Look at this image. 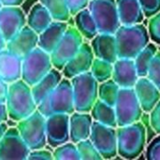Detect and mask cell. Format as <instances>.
<instances>
[{
	"label": "cell",
	"mask_w": 160,
	"mask_h": 160,
	"mask_svg": "<svg viewBox=\"0 0 160 160\" xmlns=\"http://www.w3.org/2000/svg\"><path fill=\"white\" fill-rule=\"evenodd\" d=\"M62 79L61 71L52 68L46 76L31 86V91L37 105L42 102L56 88Z\"/></svg>",
	"instance_id": "cell-24"
},
{
	"label": "cell",
	"mask_w": 160,
	"mask_h": 160,
	"mask_svg": "<svg viewBox=\"0 0 160 160\" xmlns=\"http://www.w3.org/2000/svg\"><path fill=\"white\" fill-rule=\"evenodd\" d=\"M39 2L50 11L53 20L67 22L71 16L66 0H39Z\"/></svg>",
	"instance_id": "cell-29"
},
{
	"label": "cell",
	"mask_w": 160,
	"mask_h": 160,
	"mask_svg": "<svg viewBox=\"0 0 160 160\" xmlns=\"http://www.w3.org/2000/svg\"><path fill=\"white\" fill-rule=\"evenodd\" d=\"M90 113L94 121L112 128L118 127L114 107L103 102L100 99L96 101L92 110L90 111Z\"/></svg>",
	"instance_id": "cell-27"
},
{
	"label": "cell",
	"mask_w": 160,
	"mask_h": 160,
	"mask_svg": "<svg viewBox=\"0 0 160 160\" xmlns=\"http://www.w3.org/2000/svg\"><path fill=\"white\" fill-rule=\"evenodd\" d=\"M30 151L17 128H8L0 141V159H28Z\"/></svg>",
	"instance_id": "cell-12"
},
{
	"label": "cell",
	"mask_w": 160,
	"mask_h": 160,
	"mask_svg": "<svg viewBox=\"0 0 160 160\" xmlns=\"http://www.w3.org/2000/svg\"><path fill=\"white\" fill-rule=\"evenodd\" d=\"M68 27V24L67 22L53 20L46 29L38 34V46L45 52L51 53L64 36Z\"/></svg>",
	"instance_id": "cell-22"
},
{
	"label": "cell",
	"mask_w": 160,
	"mask_h": 160,
	"mask_svg": "<svg viewBox=\"0 0 160 160\" xmlns=\"http://www.w3.org/2000/svg\"><path fill=\"white\" fill-rule=\"evenodd\" d=\"M69 114L54 113L46 117L47 144L55 148L70 141Z\"/></svg>",
	"instance_id": "cell-13"
},
{
	"label": "cell",
	"mask_w": 160,
	"mask_h": 160,
	"mask_svg": "<svg viewBox=\"0 0 160 160\" xmlns=\"http://www.w3.org/2000/svg\"><path fill=\"white\" fill-rule=\"evenodd\" d=\"M90 45L95 57L97 58L111 63H114L119 58L114 34L98 33L94 38L91 39Z\"/></svg>",
	"instance_id": "cell-19"
},
{
	"label": "cell",
	"mask_w": 160,
	"mask_h": 160,
	"mask_svg": "<svg viewBox=\"0 0 160 160\" xmlns=\"http://www.w3.org/2000/svg\"><path fill=\"white\" fill-rule=\"evenodd\" d=\"M139 78L134 59L118 58L113 63L112 79L120 88H133Z\"/></svg>",
	"instance_id": "cell-17"
},
{
	"label": "cell",
	"mask_w": 160,
	"mask_h": 160,
	"mask_svg": "<svg viewBox=\"0 0 160 160\" xmlns=\"http://www.w3.org/2000/svg\"><path fill=\"white\" fill-rule=\"evenodd\" d=\"M146 77L151 80L160 90V52L158 51L150 64Z\"/></svg>",
	"instance_id": "cell-35"
},
{
	"label": "cell",
	"mask_w": 160,
	"mask_h": 160,
	"mask_svg": "<svg viewBox=\"0 0 160 160\" xmlns=\"http://www.w3.org/2000/svg\"><path fill=\"white\" fill-rule=\"evenodd\" d=\"M117 126L123 127L141 120L142 109L134 88H121L114 104Z\"/></svg>",
	"instance_id": "cell-10"
},
{
	"label": "cell",
	"mask_w": 160,
	"mask_h": 160,
	"mask_svg": "<svg viewBox=\"0 0 160 160\" xmlns=\"http://www.w3.org/2000/svg\"><path fill=\"white\" fill-rule=\"evenodd\" d=\"M53 68L51 54L38 46L22 58V80L33 86Z\"/></svg>",
	"instance_id": "cell-7"
},
{
	"label": "cell",
	"mask_w": 160,
	"mask_h": 160,
	"mask_svg": "<svg viewBox=\"0 0 160 160\" xmlns=\"http://www.w3.org/2000/svg\"><path fill=\"white\" fill-rule=\"evenodd\" d=\"M144 17L149 19L160 11V0H138Z\"/></svg>",
	"instance_id": "cell-36"
},
{
	"label": "cell",
	"mask_w": 160,
	"mask_h": 160,
	"mask_svg": "<svg viewBox=\"0 0 160 160\" xmlns=\"http://www.w3.org/2000/svg\"><path fill=\"white\" fill-rule=\"evenodd\" d=\"M71 16L76 15L79 11L88 8L90 0H66Z\"/></svg>",
	"instance_id": "cell-39"
},
{
	"label": "cell",
	"mask_w": 160,
	"mask_h": 160,
	"mask_svg": "<svg viewBox=\"0 0 160 160\" xmlns=\"http://www.w3.org/2000/svg\"><path fill=\"white\" fill-rule=\"evenodd\" d=\"M145 158L148 160H160V135L154 138L147 145Z\"/></svg>",
	"instance_id": "cell-37"
},
{
	"label": "cell",
	"mask_w": 160,
	"mask_h": 160,
	"mask_svg": "<svg viewBox=\"0 0 160 160\" xmlns=\"http://www.w3.org/2000/svg\"><path fill=\"white\" fill-rule=\"evenodd\" d=\"M95 54L89 43L83 42L79 52L65 65L62 74L67 79H72L75 76L90 71Z\"/></svg>",
	"instance_id": "cell-15"
},
{
	"label": "cell",
	"mask_w": 160,
	"mask_h": 160,
	"mask_svg": "<svg viewBox=\"0 0 160 160\" xmlns=\"http://www.w3.org/2000/svg\"><path fill=\"white\" fill-rule=\"evenodd\" d=\"M89 139L103 159H112L118 155L116 128L108 127L94 121Z\"/></svg>",
	"instance_id": "cell-11"
},
{
	"label": "cell",
	"mask_w": 160,
	"mask_h": 160,
	"mask_svg": "<svg viewBox=\"0 0 160 160\" xmlns=\"http://www.w3.org/2000/svg\"><path fill=\"white\" fill-rule=\"evenodd\" d=\"M117 154L125 159H135L143 152L146 145L147 130L141 122L117 127Z\"/></svg>",
	"instance_id": "cell-2"
},
{
	"label": "cell",
	"mask_w": 160,
	"mask_h": 160,
	"mask_svg": "<svg viewBox=\"0 0 160 160\" xmlns=\"http://www.w3.org/2000/svg\"><path fill=\"white\" fill-rule=\"evenodd\" d=\"M3 6H20L23 0H0Z\"/></svg>",
	"instance_id": "cell-43"
},
{
	"label": "cell",
	"mask_w": 160,
	"mask_h": 160,
	"mask_svg": "<svg viewBox=\"0 0 160 160\" xmlns=\"http://www.w3.org/2000/svg\"><path fill=\"white\" fill-rule=\"evenodd\" d=\"M8 91V83H7L2 79H0V101L6 102Z\"/></svg>",
	"instance_id": "cell-41"
},
{
	"label": "cell",
	"mask_w": 160,
	"mask_h": 160,
	"mask_svg": "<svg viewBox=\"0 0 160 160\" xmlns=\"http://www.w3.org/2000/svg\"><path fill=\"white\" fill-rule=\"evenodd\" d=\"M17 123L16 128L30 150L46 146V117L38 109L32 114Z\"/></svg>",
	"instance_id": "cell-6"
},
{
	"label": "cell",
	"mask_w": 160,
	"mask_h": 160,
	"mask_svg": "<svg viewBox=\"0 0 160 160\" xmlns=\"http://www.w3.org/2000/svg\"><path fill=\"white\" fill-rule=\"evenodd\" d=\"M119 58H131L135 56L150 42L147 27L142 23L123 25L114 34Z\"/></svg>",
	"instance_id": "cell-3"
},
{
	"label": "cell",
	"mask_w": 160,
	"mask_h": 160,
	"mask_svg": "<svg viewBox=\"0 0 160 160\" xmlns=\"http://www.w3.org/2000/svg\"><path fill=\"white\" fill-rule=\"evenodd\" d=\"M26 25V17L19 6H3L0 10V32L8 41Z\"/></svg>",
	"instance_id": "cell-14"
},
{
	"label": "cell",
	"mask_w": 160,
	"mask_h": 160,
	"mask_svg": "<svg viewBox=\"0 0 160 160\" xmlns=\"http://www.w3.org/2000/svg\"><path fill=\"white\" fill-rule=\"evenodd\" d=\"M116 6L119 20L123 25L142 23L145 18L138 0H116Z\"/></svg>",
	"instance_id": "cell-23"
},
{
	"label": "cell",
	"mask_w": 160,
	"mask_h": 160,
	"mask_svg": "<svg viewBox=\"0 0 160 160\" xmlns=\"http://www.w3.org/2000/svg\"><path fill=\"white\" fill-rule=\"evenodd\" d=\"M22 59L7 49L0 52V79L7 83H12L22 79Z\"/></svg>",
	"instance_id": "cell-21"
},
{
	"label": "cell",
	"mask_w": 160,
	"mask_h": 160,
	"mask_svg": "<svg viewBox=\"0 0 160 160\" xmlns=\"http://www.w3.org/2000/svg\"><path fill=\"white\" fill-rule=\"evenodd\" d=\"M8 119V111H7L6 102L0 101V123L7 122Z\"/></svg>",
	"instance_id": "cell-42"
},
{
	"label": "cell",
	"mask_w": 160,
	"mask_h": 160,
	"mask_svg": "<svg viewBox=\"0 0 160 160\" xmlns=\"http://www.w3.org/2000/svg\"><path fill=\"white\" fill-rule=\"evenodd\" d=\"M83 39L75 26H68L58 44L50 53L53 68L62 71L65 65L79 52L84 42Z\"/></svg>",
	"instance_id": "cell-9"
},
{
	"label": "cell",
	"mask_w": 160,
	"mask_h": 160,
	"mask_svg": "<svg viewBox=\"0 0 160 160\" xmlns=\"http://www.w3.org/2000/svg\"><path fill=\"white\" fill-rule=\"evenodd\" d=\"M149 121L153 130L157 134L160 135V100L155 106V108L150 112Z\"/></svg>",
	"instance_id": "cell-38"
},
{
	"label": "cell",
	"mask_w": 160,
	"mask_h": 160,
	"mask_svg": "<svg viewBox=\"0 0 160 160\" xmlns=\"http://www.w3.org/2000/svg\"><path fill=\"white\" fill-rule=\"evenodd\" d=\"M76 112H90L94 104L98 99L99 82L91 71L80 74L70 79Z\"/></svg>",
	"instance_id": "cell-5"
},
{
	"label": "cell",
	"mask_w": 160,
	"mask_h": 160,
	"mask_svg": "<svg viewBox=\"0 0 160 160\" xmlns=\"http://www.w3.org/2000/svg\"><path fill=\"white\" fill-rule=\"evenodd\" d=\"M52 156L55 160H81L77 145L72 142H68L55 147Z\"/></svg>",
	"instance_id": "cell-32"
},
{
	"label": "cell",
	"mask_w": 160,
	"mask_h": 160,
	"mask_svg": "<svg viewBox=\"0 0 160 160\" xmlns=\"http://www.w3.org/2000/svg\"><path fill=\"white\" fill-rule=\"evenodd\" d=\"M3 8V4L1 3V1H0V10H1V8Z\"/></svg>",
	"instance_id": "cell-46"
},
{
	"label": "cell",
	"mask_w": 160,
	"mask_h": 160,
	"mask_svg": "<svg viewBox=\"0 0 160 160\" xmlns=\"http://www.w3.org/2000/svg\"><path fill=\"white\" fill-rule=\"evenodd\" d=\"M144 112L150 113L160 100V90L147 77H140L133 87Z\"/></svg>",
	"instance_id": "cell-18"
},
{
	"label": "cell",
	"mask_w": 160,
	"mask_h": 160,
	"mask_svg": "<svg viewBox=\"0 0 160 160\" xmlns=\"http://www.w3.org/2000/svg\"><path fill=\"white\" fill-rule=\"evenodd\" d=\"M74 22L75 27L82 34L83 38L91 40L98 34L97 23L88 8L74 15Z\"/></svg>",
	"instance_id": "cell-26"
},
{
	"label": "cell",
	"mask_w": 160,
	"mask_h": 160,
	"mask_svg": "<svg viewBox=\"0 0 160 160\" xmlns=\"http://www.w3.org/2000/svg\"><path fill=\"white\" fill-rule=\"evenodd\" d=\"M53 21L50 11L39 2L33 6L27 18L26 24L36 33L40 34Z\"/></svg>",
	"instance_id": "cell-25"
},
{
	"label": "cell",
	"mask_w": 160,
	"mask_h": 160,
	"mask_svg": "<svg viewBox=\"0 0 160 160\" xmlns=\"http://www.w3.org/2000/svg\"><path fill=\"white\" fill-rule=\"evenodd\" d=\"M28 159L32 160H52L53 159L52 153L44 148H39L36 150H31L28 156Z\"/></svg>",
	"instance_id": "cell-40"
},
{
	"label": "cell",
	"mask_w": 160,
	"mask_h": 160,
	"mask_svg": "<svg viewBox=\"0 0 160 160\" xmlns=\"http://www.w3.org/2000/svg\"><path fill=\"white\" fill-rule=\"evenodd\" d=\"M38 34L27 24L12 38L7 41L6 49L22 59L38 47Z\"/></svg>",
	"instance_id": "cell-16"
},
{
	"label": "cell",
	"mask_w": 160,
	"mask_h": 160,
	"mask_svg": "<svg viewBox=\"0 0 160 160\" xmlns=\"http://www.w3.org/2000/svg\"><path fill=\"white\" fill-rule=\"evenodd\" d=\"M8 128V125L6 124V122L0 123V141H1V139L4 137V135H5V133L7 132Z\"/></svg>",
	"instance_id": "cell-44"
},
{
	"label": "cell",
	"mask_w": 160,
	"mask_h": 160,
	"mask_svg": "<svg viewBox=\"0 0 160 160\" xmlns=\"http://www.w3.org/2000/svg\"><path fill=\"white\" fill-rule=\"evenodd\" d=\"M147 29L150 39L155 44L160 45V11L149 18Z\"/></svg>",
	"instance_id": "cell-34"
},
{
	"label": "cell",
	"mask_w": 160,
	"mask_h": 160,
	"mask_svg": "<svg viewBox=\"0 0 160 160\" xmlns=\"http://www.w3.org/2000/svg\"><path fill=\"white\" fill-rule=\"evenodd\" d=\"M88 8L97 23L98 33L115 34L121 25L116 0H90Z\"/></svg>",
	"instance_id": "cell-8"
},
{
	"label": "cell",
	"mask_w": 160,
	"mask_h": 160,
	"mask_svg": "<svg viewBox=\"0 0 160 160\" xmlns=\"http://www.w3.org/2000/svg\"><path fill=\"white\" fill-rule=\"evenodd\" d=\"M158 47L154 42H149L134 58L139 77H146L150 64L158 52Z\"/></svg>",
	"instance_id": "cell-28"
},
{
	"label": "cell",
	"mask_w": 160,
	"mask_h": 160,
	"mask_svg": "<svg viewBox=\"0 0 160 160\" xmlns=\"http://www.w3.org/2000/svg\"><path fill=\"white\" fill-rule=\"evenodd\" d=\"M120 89V86L112 79L100 82L98 85V99L114 107Z\"/></svg>",
	"instance_id": "cell-30"
},
{
	"label": "cell",
	"mask_w": 160,
	"mask_h": 160,
	"mask_svg": "<svg viewBox=\"0 0 160 160\" xmlns=\"http://www.w3.org/2000/svg\"><path fill=\"white\" fill-rule=\"evenodd\" d=\"M81 160H100L103 159L99 152L88 138L76 143Z\"/></svg>",
	"instance_id": "cell-33"
},
{
	"label": "cell",
	"mask_w": 160,
	"mask_h": 160,
	"mask_svg": "<svg viewBox=\"0 0 160 160\" xmlns=\"http://www.w3.org/2000/svg\"><path fill=\"white\" fill-rule=\"evenodd\" d=\"M6 106L8 118L15 122L32 114L38 109V105L34 99L31 86L22 79L9 83Z\"/></svg>",
	"instance_id": "cell-1"
},
{
	"label": "cell",
	"mask_w": 160,
	"mask_h": 160,
	"mask_svg": "<svg viewBox=\"0 0 160 160\" xmlns=\"http://www.w3.org/2000/svg\"><path fill=\"white\" fill-rule=\"evenodd\" d=\"M6 46H7V40L5 39L4 36L0 32V52L3 51L4 49H6Z\"/></svg>",
	"instance_id": "cell-45"
},
{
	"label": "cell",
	"mask_w": 160,
	"mask_h": 160,
	"mask_svg": "<svg viewBox=\"0 0 160 160\" xmlns=\"http://www.w3.org/2000/svg\"><path fill=\"white\" fill-rule=\"evenodd\" d=\"M38 110L45 117L54 113H73L75 107L70 80L63 78L56 88L38 105Z\"/></svg>",
	"instance_id": "cell-4"
},
{
	"label": "cell",
	"mask_w": 160,
	"mask_h": 160,
	"mask_svg": "<svg viewBox=\"0 0 160 160\" xmlns=\"http://www.w3.org/2000/svg\"><path fill=\"white\" fill-rule=\"evenodd\" d=\"M93 117L90 112H74L69 116V136L70 142L77 143L90 137Z\"/></svg>",
	"instance_id": "cell-20"
},
{
	"label": "cell",
	"mask_w": 160,
	"mask_h": 160,
	"mask_svg": "<svg viewBox=\"0 0 160 160\" xmlns=\"http://www.w3.org/2000/svg\"><path fill=\"white\" fill-rule=\"evenodd\" d=\"M90 71L99 83L103 82L109 79H112L113 71V63L95 57Z\"/></svg>",
	"instance_id": "cell-31"
}]
</instances>
